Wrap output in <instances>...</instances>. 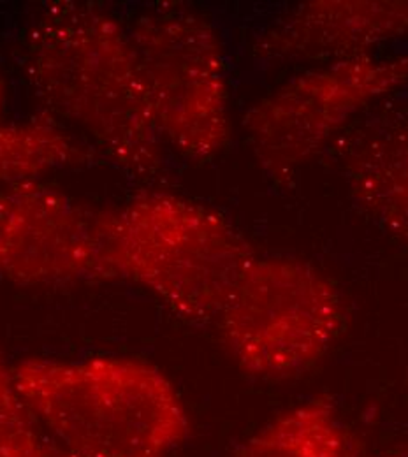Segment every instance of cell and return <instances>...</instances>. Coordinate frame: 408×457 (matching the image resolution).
Listing matches in <instances>:
<instances>
[{"mask_svg": "<svg viewBox=\"0 0 408 457\" xmlns=\"http://www.w3.org/2000/svg\"><path fill=\"white\" fill-rule=\"evenodd\" d=\"M23 52L37 97L120 170L137 178L162 170L166 145L130 34L117 18L88 2H48L25 30Z\"/></svg>", "mask_w": 408, "mask_h": 457, "instance_id": "6da1fadb", "label": "cell"}, {"mask_svg": "<svg viewBox=\"0 0 408 457\" xmlns=\"http://www.w3.org/2000/svg\"><path fill=\"white\" fill-rule=\"evenodd\" d=\"M11 375L62 457H166L188 435L175 386L143 361L25 359Z\"/></svg>", "mask_w": 408, "mask_h": 457, "instance_id": "7a4b0ae2", "label": "cell"}, {"mask_svg": "<svg viewBox=\"0 0 408 457\" xmlns=\"http://www.w3.org/2000/svg\"><path fill=\"white\" fill-rule=\"evenodd\" d=\"M110 280L154 292L179 319L217 322L246 268L257 257L221 213L192 199L145 192L101 210Z\"/></svg>", "mask_w": 408, "mask_h": 457, "instance_id": "3957f363", "label": "cell"}, {"mask_svg": "<svg viewBox=\"0 0 408 457\" xmlns=\"http://www.w3.org/2000/svg\"><path fill=\"white\" fill-rule=\"evenodd\" d=\"M217 326L243 371L287 378L328 353L344 326V303L315 266L289 257H255Z\"/></svg>", "mask_w": 408, "mask_h": 457, "instance_id": "277c9868", "label": "cell"}, {"mask_svg": "<svg viewBox=\"0 0 408 457\" xmlns=\"http://www.w3.org/2000/svg\"><path fill=\"white\" fill-rule=\"evenodd\" d=\"M129 34L164 145L194 161L224 152L231 139L229 71L212 21L187 7H157Z\"/></svg>", "mask_w": 408, "mask_h": 457, "instance_id": "5b68a950", "label": "cell"}, {"mask_svg": "<svg viewBox=\"0 0 408 457\" xmlns=\"http://www.w3.org/2000/svg\"><path fill=\"white\" fill-rule=\"evenodd\" d=\"M408 83V55H357L296 74L243 118L262 171L289 181L355 120Z\"/></svg>", "mask_w": 408, "mask_h": 457, "instance_id": "8992f818", "label": "cell"}, {"mask_svg": "<svg viewBox=\"0 0 408 457\" xmlns=\"http://www.w3.org/2000/svg\"><path fill=\"white\" fill-rule=\"evenodd\" d=\"M0 275L20 286L110 280L99 212L25 179L0 192Z\"/></svg>", "mask_w": 408, "mask_h": 457, "instance_id": "52a82bcc", "label": "cell"}, {"mask_svg": "<svg viewBox=\"0 0 408 457\" xmlns=\"http://www.w3.org/2000/svg\"><path fill=\"white\" fill-rule=\"evenodd\" d=\"M408 36V2L315 0L273 20L254 45L259 60L331 62L375 54Z\"/></svg>", "mask_w": 408, "mask_h": 457, "instance_id": "ba28073f", "label": "cell"}, {"mask_svg": "<svg viewBox=\"0 0 408 457\" xmlns=\"http://www.w3.org/2000/svg\"><path fill=\"white\" fill-rule=\"evenodd\" d=\"M340 150L355 206L386 234L408 245V120L382 116L352 127Z\"/></svg>", "mask_w": 408, "mask_h": 457, "instance_id": "9c48e42d", "label": "cell"}, {"mask_svg": "<svg viewBox=\"0 0 408 457\" xmlns=\"http://www.w3.org/2000/svg\"><path fill=\"white\" fill-rule=\"evenodd\" d=\"M233 457H352V451L333 403L315 398L282 413Z\"/></svg>", "mask_w": 408, "mask_h": 457, "instance_id": "30bf717a", "label": "cell"}, {"mask_svg": "<svg viewBox=\"0 0 408 457\" xmlns=\"http://www.w3.org/2000/svg\"><path fill=\"white\" fill-rule=\"evenodd\" d=\"M90 157L87 146L52 120L0 123V183L36 179L45 172L83 164Z\"/></svg>", "mask_w": 408, "mask_h": 457, "instance_id": "8fae6325", "label": "cell"}, {"mask_svg": "<svg viewBox=\"0 0 408 457\" xmlns=\"http://www.w3.org/2000/svg\"><path fill=\"white\" fill-rule=\"evenodd\" d=\"M0 457H55L41 442L0 350Z\"/></svg>", "mask_w": 408, "mask_h": 457, "instance_id": "7c38bea8", "label": "cell"}, {"mask_svg": "<svg viewBox=\"0 0 408 457\" xmlns=\"http://www.w3.org/2000/svg\"><path fill=\"white\" fill-rule=\"evenodd\" d=\"M2 112H4V81L0 78V118H2Z\"/></svg>", "mask_w": 408, "mask_h": 457, "instance_id": "4fadbf2b", "label": "cell"}, {"mask_svg": "<svg viewBox=\"0 0 408 457\" xmlns=\"http://www.w3.org/2000/svg\"><path fill=\"white\" fill-rule=\"evenodd\" d=\"M396 457H400V456H396Z\"/></svg>", "mask_w": 408, "mask_h": 457, "instance_id": "5bb4252c", "label": "cell"}]
</instances>
